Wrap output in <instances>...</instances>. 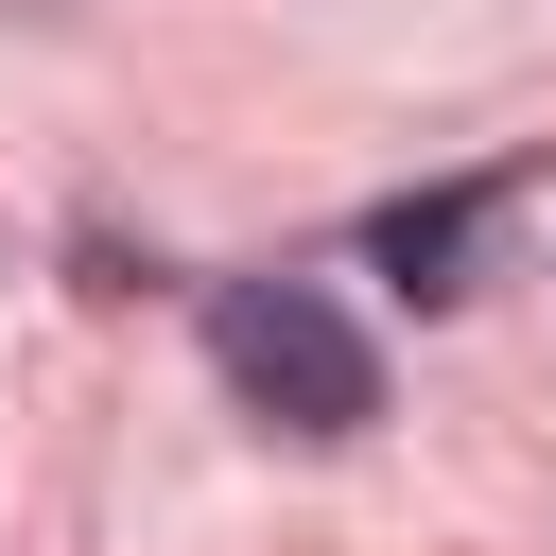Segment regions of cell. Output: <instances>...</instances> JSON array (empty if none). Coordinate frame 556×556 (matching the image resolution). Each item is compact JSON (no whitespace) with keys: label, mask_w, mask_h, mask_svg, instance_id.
Wrapping results in <instances>:
<instances>
[{"label":"cell","mask_w":556,"mask_h":556,"mask_svg":"<svg viewBox=\"0 0 556 556\" xmlns=\"http://www.w3.org/2000/svg\"><path fill=\"white\" fill-rule=\"evenodd\" d=\"M469 226H486V191H434V208H382V261H400L417 295H452V261H469Z\"/></svg>","instance_id":"7a4b0ae2"},{"label":"cell","mask_w":556,"mask_h":556,"mask_svg":"<svg viewBox=\"0 0 556 556\" xmlns=\"http://www.w3.org/2000/svg\"><path fill=\"white\" fill-rule=\"evenodd\" d=\"M208 365H226L261 417H295V434H365V417H382V348H365L313 278H208Z\"/></svg>","instance_id":"6da1fadb"}]
</instances>
